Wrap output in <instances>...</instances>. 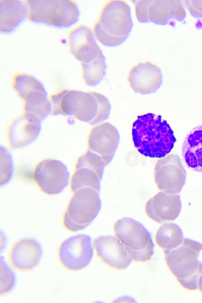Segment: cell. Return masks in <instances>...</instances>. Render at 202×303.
<instances>
[{"label":"cell","mask_w":202,"mask_h":303,"mask_svg":"<svg viewBox=\"0 0 202 303\" xmlns=\"http://www.w3.org/2000/svg\"><path fill=\"white\" fill-rule=\"evenodd\" d=\"M198 289L202 293V275L200 277L198 282Z\"/></svg>","instance_id":"cell-28"},{"label":"cell","mask_w":202,"mask_h":303,"mask_svg":"<svg viewBox=\"0 0 202 303\" xmlns=\"http://www.w3.org/2000/svg\"><path fill=\"white\" fill-rule=\"evenodd\" d=\"M11 86L22 99L23 114L40 122L51 112V104L42 83L33 76L24 73L13 75Z\"/></svg>","instance_id":"cell-5"},{"label":"cell","mask_w":202,"mask_h":303,"mask_svg":"<svg viewBox=\"0 0 202 303\" xmlns=\"http://www.w3.org/2000/svg\"><path fill=\"white\" fill-rule=\"evenodd\" d=\"M40 122L24 114L19 115L9 123L6 132L8 146L17 149L31 143L40 131Z\"/></svg>","instance_id":"cell-17"},{"label":"cell","mask_w":202,"mask_h":303,"mask_svg":"<svg viewBox=\"0 0 202 303\" xmlns=\"http://www.w3.org/2000/svg\"><path fill=\"white\" fill-rule=\"evenodd\" d=\"M201 250V243L185 238L177 247L164 251L168 269L186 290L198 289V280L202 275V263L198 258Z\"/></svg>","instance_id":"cell-4"},{"label":"cell","mask_w":202,"mask_h":303,"mask_svg":"<svg viewBox=\"0 0 202 303\" xmlns=\"http://www.w3.org/2000/svg\"><path fill=\"white\" fill-rule=\"evenodd\" d=\"M93 245L97 258L110 268L125 270L132 262L125 247L116 237L99 236L93 240Z\"/></svg>","instance_id":"cell-16"},{"label":"cell","mask_w":202,"mask_h":303,"mask_svg":"<svg viewBox=\"0 0 202 303\" xmlns=\"http://www.w3.org/2000/svg\"><path fill=\"white\" fill-rule=\"evenodd\" d=\"M133 27L130 8L125 1L110 0L101 8L93 25L95 37L108 46L119 45L129 36Z\"/></svg>","instance_id":"cell-3"},{"label":"cell","mask_w":202,"mask_h":303,"mask_svg":"<svg viewBox=\"0 0 202 303\" xmlns=\"http://www.w3.org/2000/svg\"><path fill=\"white\" fill-rule=\"evenodd\" d=\"M31 177L39 190L47 195L60 193L69 180L66 166L61 161L50 158L37 162L33 169Z\"/></svg>","instance_id":"cell-11"},{"label":"cell","mask_w":202,"mask_h":303,"mask_svg":"<svg viewBox=\"0 0 202 303\" xmlns=\"http://www.w3.org/2000/svg\"><path fill=\"white\" fill-rule=\"evenodd\" d=\"M182 156L189 169L202 172V125L193 128L186 136L182 147Z\"/></svg>","instance_id":"cell-21"},{"label":"cell","mask_w":202,"mask_h":303,"mask_svg":"<svg viewBox=\"0 0 202 303\" xmlns=\"http://www.w3.org/2000/svg\"><path fill=\"white\" fill-rule=\"evenodd\" d=\"M127 80L134 92L145 95L154 93L160 88L163 82V75L158 65L145 61L131 67Z\"/></svg>","instance_id":"cell-15"},{"label":"cell","mask_w":202,"mask_h":303,"mask_svg":"<svg viewBox=\"0 0 202 303\" xmlns=\"http://www.w3.org/2000/svg\"><path fill=\"white\" fill-rule=\"evenodd\" d=\"M67 40L69 51L80 62L90 61L102 52L91 30L84 24H80L71 29Z\"/></svg>","instance_id":"cell-18"},{"label":"cell","mask_w":202,"mask_h":303,"mask_svg":"<svg viewBox=\"0 0 202 303\" xmlns=\"http://www.w3.org/2000/svg\"><path fill=\"white\" fill-rule=\"evenodd\" d=\"M0 184L2 186L10 180L13 172L12 157L8 150L1 147Z\"/></svg>","instance_id":"cell-25"},{"label":"cell","mask_w":202,"mask_h":303,"mask_svg":"<svg viewBox=\"0 0 202 303\" xmlns=\"http://www.w3.org/2000/svg\"><path fill=\"white\" fill-rule=\"evenodd\" d=\"M181 207V200L178 194L161 191L147 200L145 212L149 219L162 223L176 219Z\"/></svg>","instance_id":"cell-19"},{"label":"cell","mask_w":202,"mask_h":303,"mask_svg":"<svg viewBox=\"0 0 202 303\" xmlns=\"http://www.w3.org/2000/svg\"><path fill=\"white\" fill-rule=\"evenodd\" d=\"M26 4L29 20L50 26H70L77 21L79 15L78 7L73 1L29 0Z\"/></svg>","instance_id":"cell-8"},{"label":"cell","mask_w":202,"mask_h":303,"mask_svg":"<svg viewBox=\"0 0 202 303\" xmlns=\"http://www.w3.org/2000/svg\"><path fill=\"white\" fill-rule=\"evenodd\" d=\"M81 77L84 83L88 86H95L104 79L106 72L105 57L100 52L90 61L80 62Z\"/></svg>","instance_id":"cell-23"},{"label":"cell","mask_w":202,"mask_h":303,"mask_svg":"<svg viewBox=\"0 0 202 303\" xmlns=\"http://www.w3.org/2000/svg\"><path fill=\"white\" fill-rule=\"evenodd\" d=\"M158 245L164 251L179 246L183 241V235L180 227L175 223H165L158 230L155 237Z\"/></svg>","instance_id":"cell-24"},{"label":"cell","mask_w":202,"mask_h":303,"mask_svg":"<svg viewBox=\"0 0 202 303\" xmlns=\"http://www.w3.org/2000/svg\"><path fill=\"white\" fill-rule=\"evenodd\" d=\"M186 172L180 157L171 154L158 161L154 168L155 184L160 190L178 194L183 188L186 180Z\"/></svg>","instance_id":"cell-13"},{"label":"cell","mask_w":202,"mask_h":303,"mask_svg":"<svg viewBox=\"0 0 202 303\" xmlns=\"http://www.w3.org/2000/svg\"><path fill=\"white\" fill-rule=\"evenodd\" d=\"M25 13L24 3L20 1H0V30L9 32L23 19Z\"/></svg>","instance_id":"cell-22"},{"label":"cell","mask_w":202,"mask_h":303,"mask_svg":"<svg viewBox=\"0 0 202 303\" xmlns=\"http://www.w3.org/2000/svg\"><path fill=\"white\" fill-rule=\"evenodd\" d=\"M98 192L82 188L72 193L62 217V225L66 230L75 232L91 224L101 208Z\"/></svg>","instance_id":"cell-6"},{"label":"cell","mask_w":202,"mask_h":303,"mask_svg":"<svg viewBox=\"0 0 202 303\" xmlns=\"http://www.w3.org/2000/svg\"><path fill=\"white\" fill-rule=\"evenodd\" d=\"M57 257L60 264L68 271L83 269L89 265L93 257L90 237L79 234L67 238L60 245Z\"/></svg>","instance_id":"cell-12"},{"label":"cell","mask_w":202,"mask_h":303,"mask_svg":"<svg viewBox=\"0 0 202 303\" xmlns=\"http://www.w3.org/2000/svg\"><path fill=\"white\" fill-rule=\"evenodd\" d=\"M120 141L118 129L109 122L100 123L89 131L87 150L99 156L108 165L112 160Z\"/></svg>","instance_id":"cell-14"},{"label":"cell","mask_w":202,"mask_h":303,"mask_svg":"<svg viewBox=\"0 0 202 303\" xmlns=\"http://www.w3.org/2000/svg\"><path fill=\"white\" fill-rule=\"evenodd\" d=\"M42 254L39 244L30 238L21 239L10 248L8 261L10 266L20 272L31 270L38 264Z\"/></svg>","instance_id":"cell-20"},{"label":"cell","mask_w":202,"mask_h":303,"mask_svg":"<svg viewBox=\"0 0 202 303\" xmlns=\"http://www.w3.org/2000/svg\"><path fill=\"white\" fill-rule=\"evenodd\" d=\"M113 230L116 237L133 261L143 263L151 259L154 254V243L150 234L141 223L124 217L114 223Z\"/></svg>","instance_id":"cell-7"},{"label":"cell","mask_w":202,"mask_h":303,"mask_svg":"<svg viewBox=\"0 0 202 303\" xmlns=\"http://www.w3.org/2000/svg\"><path fill=\"white\" fill-rule=\"evenodd\" d=\"M134 8L141 23L165 25L171 20L182 21L186 16L184 4L179 0H136Z\"/></svg>","instance_id":"cell-9"},{"label":"cell","mask_w":202,"mask_h":303,"mask_svg":"<svg viewBox=\"0 0 202 303\" xmlns=\"http://www.w3.org/2000/svg\"><path fill=\"white\" fill-rule=\"evenodd\" d=\"M49 99L52 115L72 116L91 125L106 120L111 109L106 96L93 91L63 89L50 94Z\"/></svg>","instance_id":"cell-1"},{"label":"cell","mask_w":202,"mask_h":303,"mask_svg":"<svg viewBox=\"0 0 202 303\" xmlns=\"http://www.w3.org/2000/svg\"><path fill=\"white\" fill-rule=\"evenodd\" d=\"M134 146L141 155L162 158L168 155L176 141L174 131L160 115L148 113L139 115L132 124Z\"/></svg>","instance_id":"cell-2"},{"label":"cell","mask_w":202,"mask_h":303,"mask_svg":"<svg viewBox=\"0 0 202 303\" xmlns=\"http://www.w3.org/2000/svg\"><path fill=\"white\" fill-rule=\"evenodd\" d=\"M15 284V276L2 260L1 262V295H5L13 288Z\"/></svg>","instance_id":"cell-26"},{"label":"cell","mask_w":202,"mask_h":303,"mask_svg":"<svg viewBox=\"0 0 202 303\" xmlns=\"http://www.w3.org/2000/svg\"><path fill=\"white\" fill-rule=\"evenodd\" d=\"M105 166L103 159L95 154L87 150L81 154L76 161L70 179V191L90 188L99 192Z\"/></svg>","instance_id":"cell-10"},{"label":"cell","mask_w":202,"mask_h":303,"mask_svg":"<svg viewBox=\"0 0 202 303\" xmlns=\"http://www.w3.org/2000/svg\"><path fill=\"white\" fill-rule=\"evenodd\" d=\"M185 4L192 16L195 18H202V1H185Z\"/></svg>","instance_id":"cell-27"}]
</instances>
